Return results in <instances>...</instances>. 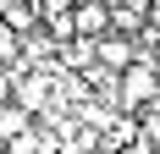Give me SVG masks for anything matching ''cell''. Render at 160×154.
Returning a JSON list of instances; mask_svg holds the SVG:
<instances>
[{
	"mask_svg": "<svg viewBox=\"0 0 160 154\" xmlns=\"http://www.w3.org/2000/svg\"><path fill=\"white\" fill-rule=\"evenodd\" d=\"M11 83H17V72H0V105L11 99Z\"/></svg>",
	"mask_w": 160,
	"mask_h": 154,
	"instance_id": "cell-8",
	"label": "cell"
},
{
	"mask_svg": "<svg viewBox=\"0 0 160 154\" xmlns=\"http://www.w3.org/2000/svg\"><path fill=\"white\" fill-rule=\"evenodd\" d=\"M94 154H111V149H94Z\"/></svg>",
	"mask_w": 160,
	"mask_h": 154,
	"instance_id": "cell-10",
	"label": "cell"
},
{
	"mask_svg": "<svg viewBox=\"0 0 160 154\" xmlns=\"http://www.w3.org/2000/svg\"><path fill=\"white\" fill-rule=\"evenodd\" d=\"M11 99L28 110V116H33V110H44V105H50V77H44V72H17Z\"/></svg>",
	"mask_w": 160,
	"mask_h": 154,
	"instance_id": "cell-2",
	"label": "cell"
},
{
	"mask_svg": "<svg viewBox=\"0 0 160 154\" xmlns=\"http://www.w3.org/2000/svg\"><path fill=\"white\" fill-rule=\"evenodd\" d=\"M72 22H78L83 39L111 33V0H78V6H72Z\"/></svg>",
	"mask_w": 160,
	"mask_h": 154,
	"instance_id": "cell-4",
	"label": "cell"
},
{
	"mask_svg": "<svg viewBox=\"0 0 160 154\" xmlns=\"http://www.w3.org/2000/svg\"><path fill=\"white\" fill-rule=\"evenodd\" d=\"M116 83H122V88H116V105H127V110L155 105V99H160V66L149 61V55H138V61L116 77Z\"/></svg>",
	"mask_w": 160,
	"mask_h": 154,
	"instance_id": "cell-1",
	"label": "cell"
},
{
	"mask_svg": "<svg viewBox=\"0 0 160 154\" xmlns=\"http://www.w3.org/2000/svg\"><path fill=\"white\" fill-rule=\"evenodd\" d=\"M6 149H11V154H39L44 143H39V132H17V138L6 143Z\"/></svg>",
	"mask_w": 160,
	"mask_h": 154,
	"instance_id": "cell-6",
	"label": "cell"
},
{
	"mask_svg": "<svg viewBox=\"0 0 160 154\" xmlns=\"http://www.w3.org/2000/svg\"><path fill=\"white\" fill-rule=\"evenodd\" d=\"M111 6H122V0H111Z\"/></svg>",
	"mask_w": 160,
	"mask_h": 154,
	"instance_id": "cell-11",
	"label": "cell"
},
{
	"mask_svg": "<svg viewBox=\"0 0 160 154\" xmlns=\"http://www.w3.org/2000/svg\"><path fill=\"white\" fill-rule=\"evenodd\" d=\"M138 55H144V50L132 44V39H122V33H99V66H105V72H127Z\"/></svg>",
	"mask_w": 160,
	"mask_h": 154,
	"instance_id": "cell-3",
	"label": "cell"
},
{
	"mask_svg": "<svg viewBox=\"0 0 160 154\" xmlns=\"http://www.w3.org/2000/svg\"><path fill=\"white\" fill-rule=\"evenodd\" d=\"M72 6H78V0H33L39 17H61V11H72Z\"/></svg>",
	"mask_w": 160,
	"mask_h": 154,
	"instance_id": "cell-7",
	"label": "cell"
},
{
	"mask_svg": "<svg viewBox=\"0 0 160 154\" xmlns=\"http://www.w3.org/2000/svg\"><path fill=\"white\" fill-rule=\"evenodd\" d=\"M155 66H160V44H155Z\"/></svg>",
	"mask_w": 160,
	"mask_h": 154,
	"instance_id": "cell-9",
	"label": "cell"
},
{
	"mask_svg": "<svg viewBox=\"0 0 160 154\" xmlns=\"http://www.w3.org/2000/svg\"><path fill=\"white\" fill-rule=\"evenodd\" d=\"M17 132H28V110L17 105V99H6V105H0V149H6Z\"/></svg>",
	"mask_w": 160,
	"mask_h": 154,
	"instance_id": "cell-5",
	"label": "cell"
}]
</instances>
